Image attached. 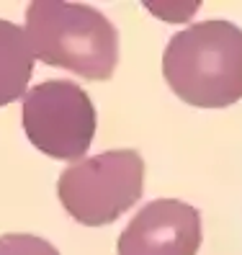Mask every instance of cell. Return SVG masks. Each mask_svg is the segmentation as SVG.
I'll use <instances>...</instances> for the list:
<instances>
[{"label":"cell","mask_w":242,"mask_h":255,"mask_svg":"<svg viewBox=\"0 0 242 255\" xmlns=\"http://www.w3.org/2000/svg\"><path fill=\"white\" fill-rule=\"evenodd\" d=\"M162 75L188 106H232L242 98V28L222 18L188 26L165 47Z\"/></svg>","instance_id":"6da1fadb"},{"label":"cell","mask_w":242,"mask_h":255,"mask_svg":"<svg viewBox=\"0 0 242 255\" xmlns=\"http://www.w3.org/2000/svg\"><path fill=\"white\" fill-rule=\"evenodd\" d=\"M26 36L39 62L85 80H109L119 62L114 23L85 3L34 0L26 8Z\"/></svg>","instance_id":"7a4b0ae2"},{"label":"cell","mask_w":242,"mask_h":255,"mask_svg":"<svg viewBox=\"0 0 242 255\" xmlns=\"http://www.w3.org/2000/svg\"><path fill=\"white\" fill-rule=\"evenodd\" d=\"M142 186V155L137 149H111L65 168L57 181V196L80 224L103 227L139 201Z\"/></svg>","instance_id":"3957f363"},{"label":"cell","mask_w":242,"mask_h":255,"mask_svg":"<svg viewBox=\"0 0 242 255\" xmlns=\"http://www.w3.org/2000/svg\"><path fill=\"white\" fill-rule=\"evenodd\" d=\"M98 116L90 96L70 80H44L23 96V131L39 152L80 162L96 137Z\"/></svg>","instance_id":"277c9868"},{"label":"cell","mask_w":242,"mask_h":255,"mask_svg":"<svg viewBox=\"0 0 242 255\" xmlns=\"http://www.w3.org/2000/svg\"><path fill=\"white\" fill-rule=\"evenodd\" d=\"M116 248L119 255H196L201 214L178 199L149 201L121 232Z\"/></svg>","instance_id":"5b68a950"},{"label":"cell","mask_w":242,"mask_h":255,"mask_svg":"<svg viewBox=\"0 0 242 255\" xmlns=\"http://www.w3.org/2000/svg\"><path fill=\"white\" fill-rule=\"evenodd\" d=\"M34 59L26 28L0 18V106L26 96Z\"/></svg>","instance_id":"8992f818"},{"label":"cell","mask_w":242,"mask_h":255,"mask_svg":"<svg viewBox=\"0 0 242 255\" xmlns=\"http://www.w3.org/2000/svg\"><path fill=\"white\" fill-rule=\"evenodd\" d=\"M0 255H59V250L34 235H3L0 237Z\"/></svg>","instance_id":"52a82bcc"}]
</instances>
